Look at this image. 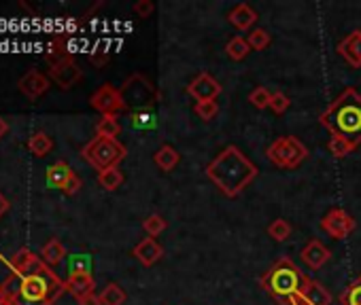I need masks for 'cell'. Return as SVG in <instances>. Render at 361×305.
Listing matches in <instances>:
<instances>
[{
    "label": "cell",
    "mask_w": 361,
    "mask_h": 305,
    "mask_svg": "<svg viewBox=\"0 0 361 305\" xmlns=\"http://www.w3.org/2000/svg\"><path fill=\"white\" fill-rule=\"evenodd\" d=\"M81 189V178L77 176V174H72L68 181H66V185L62 187V193H66V195H75L77 191Z\"/></svg>",
    "instance_id": "40"
},
{
    "label": "cell",
    "mask_w": 361,
    "mask_h": 305,
    "mask_svg": "<svg viewBox=\"0 0 361 305\" xmlns=\"http://www.w3.org/2000/svg\"><path fill=\"white\" fill-rule=\"evenodd\" d=\"M66 291L75 297L81 299L85 295H91L96 289V280L91 278V273H68L66 278Z\"/></svg>",
    "instance_id": "17"
},
{
    "label": "cell",
    "mask_w": 361,
    "mask_h": 305,
    "mask_svg": "<svg viewBox=\"0 0 361 305\" xmlns=\"http://www.w3.org/2000/svg\"><path fill=\"white\" fill-rule=\"evenodd\" d=\"M194 113L202 119V121H212L219 113V104H217L215 100H208V102H196L194 106Z\"/></svg>",
    "instance_id": "37"
},
{
    "label": "cell",
    "mask_w": 361,
    "mask_h": 305,
    "mask_svg": "<svg viewBox=\"0 0 361 305\" xmlns=\"http://www.w3.org/2000/svg\"><path fill=\"white\" fill-rule=\"evenodd\" d=\"M266 157L281 170H296L306 161L308 148L294 136H281L266 148Z\"/></svg>",
    "instance_id": "6"
},
{
    "label": "cell",
    "mask_w": 361,
    "mask_h": 305,
    "mask_svg": "<svg viewBox=\"0 0 361 305\" xmlns=\"http://www.w3.org/2000/svg\"><path fill=\"white\" fill-rule=\"evenodd\" d=\"M77 301H79V305H102L100 295H96V293L85 295V297H81V299H77Z\"/></svg>",
    "instance_id": "41"
},
{
    "label": "cell",
    "mask_w": 361,
    "mask_h": 305,
    "mask_svg": "<svg viewBox=\"0 0 361 305\" xmlns=\"http://www.w3.org/2000/svg\"><path fill=\"white\" fill-rule=\"evenodd\" d=\"M28 148L30 152H34L36 157H45V155H50L52 148H54V140L50 134H45V132H36L30 142H28Z\"/></svg>",
    "instance_id": "24"
},
{
    "label": "cell",
    "mask_w": 361,
    "mask_h": 305,
    "mask_svg": "<svg viewBox=\"0 0 361 305\" xmlns=\"http://www.w3.org/2000/svg\"><path fill=\"white\" fill-rule=\"evenodd\" d=\"M289 106H292V100H289L287 93L283 91H274L272 93V102H270V111L274 115H285L289 111Z\"/></svg>",
    "instance_id": "38"
},
{
    "label": "cell",
    "mask_w": 361,
    "mask_h": 305,
    "mask_svg": "<svg viewBox=\"0 0 361 305\" xmlns=\"http://www.w3.org/2000/svg\"><path fill=\"white\" fill-rule=\"evenodd\" d=\"M300 259L304 261V265L308 269H321L329 259H331V250L321 244L319 240H310L304 248H302V254H300Z\"/></svg>",
    "instance_id": "12"
},
{
    "label": "cell",
    "mask_w": 361,
    "mask_h": 305,
    "mask_svg": "<svg viewBox=\"0 0 361 305\" xmlns=\"http://www.w3.org/2000/svg\"><path fill=\"white\" fill-rule=\"evenodd\" d=\"M166 227H168V221L160 214H151V216H147L142 221V229L147 231L149 238H157L160 234L166 231Z\"/></svg>",
    "instance_id": "31"
},
{
    "label": "cell",
    "mask_w": 361,
    "mask_h": 305,
    "mask_svg": "<svg viewBox=\"0 0 361 305\" xmlns=\"http://www.w3.org/2000/svg\"><path fill=\"white\" fill-rule=\"evenodd\" d=\"M7 301V295H5V291H3V286H0V305H3Z\"/></svg>",
    "instance_id": "45"
},
{
    "label": "cell",
    "mask_w": 361,
    "mask_h": 305,
    "mask_svg": "<svg viewBox=\"0 0 361 305\" xmlns=\"http://www.w3.org/2000/svg\"><path fill=\"white\" fill-rule=\"evenodd\" d=\"M83 159L98 172H105L109 168L119 166V161H124L128 155V148L115 140V138H102V136H96L94 140H89L83 150H81Z\"/></svg>",
    "instance_id": "5"
},
{
    "label": "cell",
    "mask_w": 361,
    "mask_h": 305,
    "mask_svg": "<svg viewBox=\"0 0 361 305\" xmlns=\"http://www.w3.org/2000/svg\"><path fill=\"white\" fill-rule=\"evenodd\" d=\"M89 102H91V109L98 111L102 117H117L119 113L128 111L126 102L122 98V91L115 89L111 83H105L102 87L96 89L91 93Z\"/></svg>",
    "instance_id": "8"
},
{
    "label": "cell",
    "mask_w": 361,
    "mask_h": 305,
    "mask_svg": "<svg viewBox=\"0 0 361 305\" xmlns=\"http://www.w3.org/2000/svg\"><path fill=\"white\" fill-rule=\"evenodd\" d=\"M7 210H9V201H7V197L3 193H0V216H3Z\"/></svg>",
    "instance_id": "43"
},
{
    "label": "cell",
    "mask_w": 361,
    "mask_h": 305,
    "mask_svg": "<svg viewBox=\"0 0 361 305\" xmlns=\"http://www.w3.org/2000/svg\"><path fill=\"white\" fill-rule=\"evenodd\" d=\"M70 58V54L66 51V43H64V38H54L52 41V45H50V51H47V62H50V66L54 68V66H58L60 62H64V60H68Z\"/></svg>",
    "instance_id": "27"
},
{
    "label": "cell",
    "mask_w": 361,
    "mask_h": 305,
    "mask_svg": "<svg viewBox=\"0 0 361 305\" xmlns=\"http://www.w3.org/2000/svg\"><path fill=\"white\" fill-rule=\"evenodd\" d=\"M287 305H310L300 293H296V295H292V297H289V301H287Z\"/></svg>",
    "instance_id": "42"
},
{
    "label": "cell",
    "mask_w": 361,
    "mask_h": 305,
    "mask_svg": "<svg viewBox=\"0 0 361 305\" xmlns=\"http://www.w3.org/2000/svg\"><path fill=\"white\" fill-rule=\"evenodd\" d=\"M249 102L257 109V111H263V109H270V102H272V91L266 89V87H255L251 93H249Z\"/></svg>",
    "instance_id": "32"
},
{
    "label": "cell",
    "mask_w": 361,
    "mask_h": 305,
    "mask_svg": "<svg viewBox=\"0 0 361 305\" xmlns=\"http://www.w3.org/2000/svg\"><path fill=\"white\" fill-rule=\"evenodd\" d=\"M132 254L144 267H151V265H155L164 257V248H162V244L155 238H144L142 242H138L134 246Z\"/></svg>",
    "instance_id": "15"
},
{
    "label": "cell",
    "mask_w": 361,
    "mask_h": 305,
    "mask_svg": "<svg viewBox=\"0 0 361 305\" xmlns=\"http://www.w3.org/2000/svg\"><path fill=\"white\" fill-rule=\"evenodd\" d=\"M292 225H289L285 218H276L268 225V236L274 240V242H287L289 238H292Z\"/></svg>",
    "instance_id": "29"
},
{
    "label": "cell",
    "mask_w": 361,
    "mask_h": 305,
    "mask_svg": "<svg viewBox=\"0 0 361 305\" xmlns=\"http://www.w3.org/2000/svg\"><path fill=\"white\" fill-rule=\"evenodd\" d=\"M98 185L107 191H115L124 185V172L119 170V166L109 168L105 172H98Z\"/></svg>",
    "instance_id": "23"
},
{
    "label": "cell",
    "mask_w": 361,
    "mask_h": 305,
    "mask_svg": "<svg viewBox=\"0 0 361 305\" xmlns=\"http://www.w3.org/2000/svg\"><path fill=\"white\" fill-rule=\"evenodd\" d=\"M47 89H50V79L39 70H30L19 79V91L30 100L41 98Z\"/></svg>",
    "instance_id": "13"
},
{
    "label": "cell",
    "mask_w": 361,
    "mask_h": 305,
    "mask_svg": "<svg viewBox=\"0 0 361 305\" xmlns=\"http://www.w3.org/2000/svg\"><path fill=\"white\" fill-rule=\"evenodd\" d=\"M327 148H329V152H331V157H336V159H344L347 155H351V152L355 150L344 138H338V136H331V138H329Z\"/></svg>",
    "instance_id": "34"
},
{
    "label": "cell",
    "mask_w": 361,
    "mask_h": 305,
    "mask_svg": "<svg viewBox=\"0 0 361 305\" xmlns=\"http://www.w3.org/2000/svg\"><path fill=\"white\" fill-rule=\"evenodd\" d=\"M132 11H134L138 17L147 19V17H151V13L155 11V5L151 3V0H138V3L132 7Z\"/></svg>",
    "instance_id": "39"
},
{
    "label": "cell",
    "mask_w": 361,
    "mask_h": 305,
    "mask_svg": "<svg viewBox=\"0 0 361 305\" xmlns=\"http://www.w3.org/2000/svg\"><path fill=\"white\" fill-rule=\"evenodd\" d=\"M3 291L11 305H54L66 291V284L36 257L26 271L13 273L5 280Z\"/></svg>",
    "instance_id": "1"
},
{
    "label": "cell",
    "mask_w": 361,
    "mask_h": 305,
    "mask_svg": "<svg viewBox=\"0 0 361 305\" xmlns=\"http://www.w3.org/2000/svg\"><path fill=\"white\" fill-rule=\"evenodd\" d=\"M308 280L310 278L292 259H289V257H281L266 273L261 275L259 284H261V289L266 291L270 297H274L276 301H281L283 305H287L289 297L300 293Z\"/></svg>",
    "instance_id": "4"
},
{
    "label": "cell",
    "mask_w": 361,
    "mask_h": 305,
    "mask_svg": "<svg viewBox=\"0 0 361 305\" xmlns=\"http://www.w3.org/2000/svg\"><path fill=\"white\" fill-rule=\"evenodd\" d=\"M34 259H36V254H32L28 248H21V250L15 252V257H13V261H11V267H13L15 273H21V271L28 269V265H30Z\"/></svg>",
    "instance_id": "36"
},
{
    "label": "cell",
    "mask_w": 361,
    "mask_h": 305,
    "mask_svg": "<svg viewBox=\"0 0 361 305\" xmlns=\"http://www.w3.org/2000/svg\"><path fill=\"white\" fill-rule=\"evenodd\" d=\"M122 91V98L126 102V106H134V111H140V109H149L153 98L157 95L155 87L144 79L142 74H132L130 79L124 83V87L119 89Z\"/></svg>",
    "instance_id": "7"
},
{
    "label": "cell",
    "mask_w": 361,
    "mask_h": 305,
    "mask_svg": "<svg viewBox=\"0 0 361 305\" xmlns=\"http://www.w3.org/2000/svg\"><path fill=\"white\" fill-rule=\"evenodd\" d=\"M68 273H91L89 254H72L68 261Z\"/></svg>",
    "instance_id": "35"
},
{
    "label": "cell",
    "mask_w": 361,
    "mask_h": 305,
    "mask_svg": "<svg viewBox=\"0 0 361 305\" xmlns=\"http://www.w3.org/2000/svg\"><path fill=\"white\" fill-rule=\"evenodd\" d=\"M204 174L226 197H238L259 176V170L243 150L230 144L206 166Z\"/></svg>",
    "instance_id": "2"
},
{
    "label": "cell",
    "mask_w": 361,
    "mask_h": 305,
    "mask_svg": "<svg viewBox=\"0 0 361 305\" xmlns=\"http://www.w3.org/2000/svg\"><path fill=\"white\" fill-rule=\"evenodd\" d=\"M126 291L119 286V284H115V282H111V284H107L105 289H102V293H100V301H102V305H124L126 303Z\"/></svg>",
    "instance_id": "26"
},
{
    "label": "cell",
    "mask_w": 361,
    "mask_h": 305,
    "mask_svg": "<svg viewBox=\"0 0 361 305\" xmlns=\"http://www.w3.org/2000/svg\"><path fill=\"white\" fill-rule=\"evenodd\" d=\"M3 305H11V303H9V301H5V303H3Z\"/></svg>",
    "instance_id": "46"
},
{
    "label": "cell",
    "mask_w": 361,
    "mask_h": 305,
    "mask_svg": "<svg viewBox=\"0 0 361 305\" xmlns=\"http://www.w3.org/2000/svg\"><path fill=\"white\" fill-rule=\"evenodd\" d=\"M153 163H155L162 172H173V170L181 163V152H179L173 144H162V146L155 150Z\"/></svg>",
    "instance_id": "19"
},
{
    "label": "cell",
    "mask_w": 361,
    "mask_h": 305,
    "mask_svg": "<svg viewBox=\"0 0 361 305\" xmlns=\"http://www.w3.org/2000/svg\"><path fill=\"white\" fill-rule=\"evenodd\" d=\"M132 125L138 127V130H151V127L157 125V117L151 109L132 111Z\"/></svg>",
    "instance_id": "28"
},
{
    "label": "cell",
    "mask_w": 361,
    "mask_h": 305,
    "mask_svg": "<svg viewBox=\"0 0 361 305\" xmlns=\"http://www.w3.org/2000/svg\"><path fill=\"white\" fill-rule=\"evenodd\" d=\"M64 257H66V248L62 246L60 240H50L41 248V259L47 265H58L64 261Z\"/></svg>",
    "instance_id": "21"
},
{
    "label": "cell",
    "mask_w": 361,
    "mask_h": 305,
    "mask_svg": "<svg viewBox=\"0 0 361 305\" xmlns=\"http://www.w3.org/2000/svg\"><path fill=\"white\" fill-rule=\"evenodd\" d=\"M72 174L75 172L70 170V166L66 161H56V163H52L50 168H47V185L62 189Z\"/></svg>",
    "instance_id": "20"
},
{
    "label": "cell",
    "mask_w": 361,
    "mask_h": 305,
    "mask_svg": "<svg viewBox=\"0 0 361 305\" xmlns=\"http://www.w3.org/2000/svg\"><path fill=\"white\" fill-rule=\"evenodd\" d=\"M122 134V123L117 121V117H102L96 125V136H102V138H115Z\"/></svg>",
    "instance_id": "25"
},
{
    "label": "cell",
    "mask_w": 361,
    "mask_h": 305,
    "mask_svg": "<svg viewBox=\"0 0 361 305\" xmlns=\"http://www.w3.org/2000/svg\"><path fill=\"white\" fill-rule=\"evenodd\" d=\"M221 83L215 79L212 74H208V72H200L194 81H191L189 85H187V93L194 98L196 102H208V100H215L217 95L221 93Z\"/></svg>",
    "instance_id": "10"
},
{
    "label": "cell",
    "mask_w": 361,
    "mask_h": 305,
    "mask_svg": "<svg viewBox=\"0 0 361 305\" xmlns=\"http://www.w3.org/2000/svg\"><path fill=\"white\" fill-rule=\"evenodd\" d=\"M7 130H9V125H7V121L0 117V138H3L5 134H7Z\"/></svg>",
    "instance_id": "44"
},
{
    "label": "cell",
    "mask_w": 361,
    "mask_h": 305,
    "mask_svg": "<svg viewBox=\"0 0 361 305\" xmlns=\"http://www.w3.org/2000/svg\"><path fill=\"white\" fill-rule=\"evenodd\" d=\"M257 19H259V15H257V13L253 11V7L247 5V3H238V5L228 13V21L234 25L236 30H240V32L251 30L253 25L257 23Z\"/></svg>",
    "instance_id": "16"
},
{
    "label": "cell",
    "mask_w": 361,
    "mask_h": 305,
    "mask_svg": "<svg viewBox=\"0 0 361 305\" xmlns=\"http://www.w3.org/2000/svg\"><path fill=\"white\" fill-rule=\"evenodd\" d=\"M50 76L56 81V85H58L60 89H70V87H75V85L81 81L83 72H81V68L75 64V60L68 58V60L60 62L58 66H54V68L50 70Z\"/></svg>",
    "instance_id": "11"
},
{
    "label": "cell",
    "mask_w": 361,
    "mask_h": 305,
    "mask_svg": "<svg viewBox=\"0 0 361 305\" xmlns=\"http://www.w3.org/2000/svg\"><path fill=\"white\" fill-rule=\"evenodd\" d=\"M321 227V231H325L329 238L333 240H344L349 238L353 231H355V227H357V221L344 210V208H331L319 223Z\"/></svg>",
    "instance_id": "9"
},
{
    "label": "cell",
    "mask_w": 361,
    "mask_h": 305,
    "mask_svg": "<svg viewBox=\"0 0 361 305\" xmlns=\"http://www.w3.org/2000/svg\"><path fill=\"white\" fill-rule=\"evenodd\" d=\"M300 295H302L310 305H331V303H333L331 293H329L321 282H315V280H308V282L304 284V289L300 291Z\"/></svg>",
    "instance_id": "18"
},
{
    "label": "cell",
    "mask_w": 361,
    "mask_h": 305,
    "mask_svg": "<svg viewBox=\"0 0 361 305\" xmlns=\"http://www.w3.org/2000/svg\"><path fill=\"white\" fill-rule=\"evenodd\" d=\"M338 54L351 68H361V30L347 34L338 43Z\"/></svg>",
    "instance_id": "14"
},
{
    "label": "cell",
    "mask_w": 361,
    "mask_h": 305,
    "mask_svg": "<svg viewBox=\"0 0 361 305\" xmlns=\"http://www.w3.org/2000/svg\"><path fill=\"white\" fill-rule=\"evenodd\" d=\"M247 43L251 47V51H263L270 43H272V36L268 30H263V28H255L247 34Z\"/></svg>",
    "instance_id": "30"
},
{
    "label": "cell",
    "mask_w": 361,
    "mask_h": 305,
    "mask_svg": "<svg viewBox=\"0 0 361 305\" xmlns=\"http://www.w3.org/2000/svg\"><path fill=\"white\" fill-rule=\"evenodd\" d=\"M340 303L342 305H361V278L351 282L342 293H340Z\"/></svg>",
    "instance_id": "33"
},
{
    "label": "cell",
    "mask_w": 361,
    "mask_h": 305,
    "mask_svg": "<svg viewBox=\"0 0 361 305\" xmlns=\"http://www.w3.org/2000/svg\"><path fill=\"white\" fill-rule=\"evenodd\" d=\"M319 123L327 127L331 136L344 138L357 148L361 144V93L355 87H347L319 115Z\"/></svg>",
    "instance_id": "3"
},
{
    "label": "cell",
    "mask_w": 361,
    "mask_h": 305,
    "mask_svg": "<svg viewBox=\"0 0 361 305\" xmlns=\"http://www.w3.org/2000/svg\"><path fill=\"white\" fill-rule=\"evenodd\" d=\"M226 54H228V58L234 60V62H243V60L249 58L251 47H249L247 38H243V36H234V38H230L228 45H226Z\"/></svg>",
    "instance_id": "22"
}]
</instances>
